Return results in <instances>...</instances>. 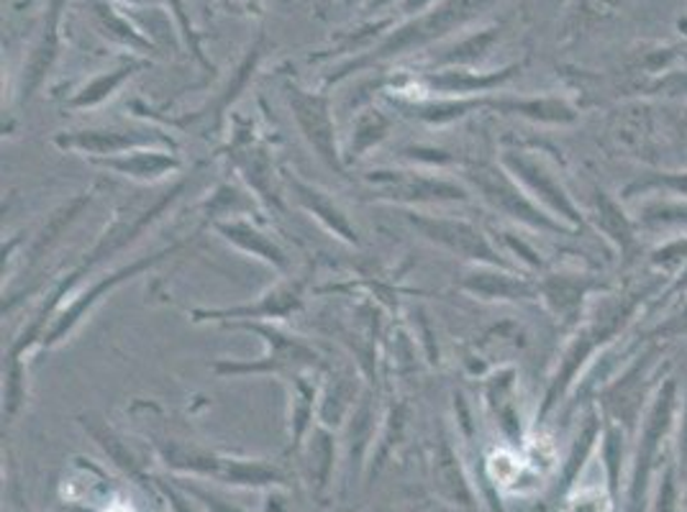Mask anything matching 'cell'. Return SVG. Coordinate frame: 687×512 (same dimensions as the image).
Returning <instances> with one entry per match:
<instances>
[{"label": "cell", "instance_id": "cell-26", "mask_svg": "<svg viewBox=\"0 0 687 512\" xmlns=\"http://www.w3.org/2000/svg\"><path fill=\"white\" fill-rule=\"evenodd\" d=\"M160 490L165 492V498H167V508L172 510V512H198L195 510L190 502H187V492L185 490H179V487L175 484V487H170L167 482H162L160 479Z\"/></svg>", "mask_w": 687, "mask_h": 512}, {"label": "cell", "instance_id": "cell-11", "mask_svg": "<svg viewBox=\"0 0 687 512\" xmlns=\"http://www.w3.org/2000/svg\"><path fill=\"white\" fill-rule=\"evenodd\" d=\"M459 287L480 301H531V297H538V285L528 282L523 274H515L511 266L470 264L462 272Z\"/></svg>", "mask_w": 687, "mask_h": 512}, {"label": "cell", "instance_id": "cell-4", "mask_svg": "<svg viewBox=\"0 0 687 512\" xmlns=\"http://www.w3.org/2000/svg\"><path fill=\"white\" fill-rule=\"evenodd\" d=\"M403 218L424 236L428 243L439 247L449 254L470 264H493V266H511L501 257L493 243L488 241V236L480 231L478 226L462 218H449V216H432V213L421 210H403Z\"/></svg>", "mask_w": 687, "mask_h": 512}, {"label": "cell", "instance_id": "cell-25", "mask_svg": "<svg viewBox=\"0 0 687 512\" xmlns=\"http://www.w3.org/2000/svg\"><path fill=\"white\" fill-rule=\"evenodd\" d=\"M177 487H179V490L187 492V498L198 500L200 505L206 508L208 512H244L241 508L233 505V502L223 500L221 494L210 492V490H206V487H200L198 482H193V479H179Z\"/></svg>", "mask_w": 687, "mask_h": 512}, {"label": "cell", "instance_id": "cell-16", "mask_svg": "<svg viewBox=\"0 0 687 512\" xmlns=\"http://www.w3.org/2000/svg\"><path fill=\"white\" fill-rule=\"evenodd\" d=\"M291 384V448L298 451L303 446V438L310 433V423H314V413L318 405V390L316 384L308 380L306 372L285 377Z\"/></svg>", "mask_w": 687, "mask_h": 512}, {"label": "cell", "instance_id": "cell-20", "mask_svg": "<svg viewBox=\"0 0 687 512\" xmlns=\"http://www.w3.org/2000/svg\"><path fill=\"white\" fill-rule=\"evenodd\" d=\"M588 287L582 285V280L565 277V274H554V277L544 280L538 285V295H544V301L549 303V307L557 315H572L580 311V303Z\"/></svg>", "mask_w": 687, "mask_h": 512}, {"label": "cell", "instance_id": "cell-2", "mask_svg": "<svg viewBox=\"0 0 687 512\" xmlns=\"http://www.w3.org/2000/svg\"><path fill=\"white\" fill-rule=\"evenodd\" d=\"M378 200L408 205H449L467 203V187L457 179L434 175V172L416 170H372L362 177Z\"/></svg>", "mask_w": 687, "mask_h": 512}, {"label": "cell", "instance_id": "cell-10", "mask_svg": "<svg viewBox=\"0 0 687 512\" xmlns=\"http://www.w3.org/2000/svg\"><path fill=\"white\" fill-rule=\"evenodd\" d=\"M54 146L62 152H77L90 156V160H100V156H119L134 149L160 146L177 152V141L165 131H106V129H90V131H69L57 133L54 137Z\"/></svg>", "mask_w": 687, "mask_h": 512}, {"label": "cell", "instance_id": "cell-1", "mask_svg": "<svg viewBox=\"0 0 687 512\" xmlns=\"http://www.w3.org/2000/svg\"><path fill=\"white\" fill-rule=\"evenodd\" d=\"M233 326L252 330L262 336L264 353L254 361H214V372L218 377H247V374H277L291 377L308 372L318 367V353L314 346L301 341L298 336L285 334L283 328L270 326V323H233Z\"/></svg>", "mask_w": 687, "mask_h": 512}, {"label": "cell", "instance_id": "cell-13", "mask_svg": "<svg viewBox=\"0 0 687 512\" xmlns=\"http://www.w3.org/2000/svg\"><path fill=\"white\" fill-rule=\"evenodd\" d=\"M210 226H214V231L221 236L226 243H231L233 249L260 259V262L272 266V270L280 274L291 272V259H287L283 247H280L272 236L264 233L260 226L252 224V220H247L241 216H231V218H216Z\"/></svg>", "mask_w": 687, "mask_h": 512}, {"label": "cell", "instance_id": "cell-24", "mask_svg": "<svg viewBox=\"0 0 687 512\" xmlns=\"http://www.w3.org/2000/svg\"><path fill=\"white\" fill-rule=\"evenodd\" d=\"M598 224L603 226V231L611 236V239H615L619 243H629V226L626 220L621 218L619 208H615V203H611L606 198V193H598Z\"/></svg>", "mask_w": 687, "mask_h": 512}, {"label": "cell", "instance_id": "cell-23", "mask_svg": "<svg viewBox=\"0 0 687 512\" xmlns=\"http://www.w3.org/2000/svg\"><path fill=\"white\" fill-rule=\"evenodd\" d=\"M559 512H613V502L603 484H580L567 494Z\"/></svg>", "mask_w": 687, "mask_h": 512}, {"label": "cell", "instance_id": "cell-18", "mask_svg": "<svg viewBox=\"0 0 687 512\" xmlns=\"http://www.w3.org/2000/svg\"><path fill=\"white\" fill-rule=\"evenodd\" d=\"M513 369H505V372H498L493 380L488 382L486 388V400L490 410H493L498 423L505 436L511 438V444H519L521 440V417L513 407Z\"/></svg>", "mask_w": 687, "mask_h": 512}, {"label": "cell", "instance_id": "cell-14", "mask_svg": "<svg viewBox=\"0 0 687 512\" xmlns=\"http://www.w3.org/2000/svg\"><path fill=\"white\" fill-rule=\"evenodd\" d=\"M90 162L108 172H116V175L134 179V183H160V179H165L183 170V160H179V154L172 152V149H160V146L134 149V152H127L119 156H100V160H90Z\"/></svg>", "mask_w": 687, "mask_h": 512}, {"label": "cell", "instance_id": "cell-9", "mask_svg": "<svg viewBox=\"0 0 687 512\" xmlns=\"http://www.w3.org/2000/svg\"><path fill=\"white\" fill-rule=\"evenodd\" d=\"M501 167L519 183L528 198L549 213V216H561L569 224H580V213H577L572 198H569L565 187L542 162L531 160L523 152H503Z\"/></svg>", "mask_w": 687, "mask_h": 512}, {"label": "cell", "instance_id": "cell-17", "mask_svg": "<svg viewBox=\"0 0 687 512\" xmlns=\"http://www.w3.org/2000/svg\"><path fill=\"white\" fill-rule=\"evenodd\" d=\"M488 106H493L501 110V113L509 116H523L528 121L536 123H572L577 113L567 106L565 100H554V98H503V100H488Z\"/></svg>", "mask_w": 687, "mask_h": 512}, {"label": "cell", "instance_id": "cell-22", "mask_svg": "<svg viewBox=\"0 0 687 512\" xmlns=\"http://www.w3.org/2000/svg\"><path fill=\"white\" fill-rule=\"evenodd\" d=\"M137 67H121L116 69V73H108L103 77H98V80H92L90 85H85V88L77 92V96L69 100V106L73 108H92V106H100L106 98H111L116 90L121 88L123 80L127 77H131V73H134Z\"/></svg>", "mask_w": 687, "mask_h": 512}, {"label": "cell", "instance_id": "cell-8", "mask_svg": "<svg viewBox=\"0 0 687 512\" xmlns=\"http://www.w3.org/2000/svg\"><path fill=\"white\" fill-rule=\"evenodd\" d=\"M634 303L636 301H631L629 305L619 307L615 313L600 315L596 323H590V326H585L580 334H577V338L567 346L565 357H561V361H559V369H557V374H554L549 390H546L542 410H538V417H544L554 405L559 403L561 395H565V390L569 388V384H572L577 372H580V367L590 359V353L598 349V344H603L608 336H613L615 330H619L623 318H626V315L634 311Z\"/></svg>", "mask_w": 687, "mask_h": 512}, {"label": "cell", "instance_id": "cell-3", "mask_svg": "<svg viewBox=\"0 0 687 512\" xmlns=\"http://www.w3.org/2000/svg\"><path fill=\"white\" fill-rule=\"evenodd\" d=\"M465 183H470L475 190L480 193V198L493 205L495 210H501L503 216L513 220H521L538 231H567L559 220H554L542 205H536L528 198V193L515 183V179L503 167H493V164H472L462 172Z\"/></svg>", "mask_w": 687, "mask_h": 512}, {"label": "cell", "instance_id": "cell-6", "mask_svg": "<svg viewBox=\"0 0 687 512\" xmlns=\"http://www.w3.org/2000/svg\"><path fill=\"white\" fill-rule=\"evenodd\" d=\"M306 277H285L275 287L262 293L254 303L233 305V307H198L190 313L195 323H268V320H285L303 307V295H306Z\"/></svg>", "mask_w": 687, "mask_h": 512}, {"label": "cell", "instance_id": "cell-5", "mask_svg": "<svg viewBox=\"0 0 687 512\" xmlns=\"http://www.w3.org/2000/svg\"><path fill=\"white\" fill-rule=\"evenodd\" d=\"M183 243L185 241L172 243L170 249H162V251H157V254L137 259V262H131L127 266H121V270H116L111 274H106V277H100L90 290H83V293L77 295V297H73V301H69L65 307H62V311L54 313V318L50 320V328H46V334L42 338V344H39V349H42V351L54 349V346H57L59 341H65V338L77 328V323H80L85 315L92 311V307H96L100 301H103L108 293H113V290L119 287V285H123V282H127V280H134L142 272L152 270L154 264L162 262V259L170 257V254H175V251L183 247Z\"/></svg>", "mask_w": 687, "mask_h": 512}, {"label": "cell", "instance_id": "cell-7", "mask_svg": "<svg viewBox=\"0 0 687 512\" xmlns=\"http://www.w3.org/2000/svg\"><path fill=\"white\" fill-rule=\"evenodd\" d=\"M287 102H291L293 121L298 126L301 137L306 139V144L314 149L318 160L326 167L347 175V164L337 144V123H334V113L326 96H314L295 85H287Z\"/></svg>", "mask_w": 687, "mask_h": 512}, {"label": "cell", "instance_id": "cell-19", "mask_svg": "<svg viewBox=\"0 0 687 512\" xmlns=\"http://www.w3.org/2000/svg\"><path fill=\"white\" fill-rule=\"evenodd\" d=\"M390 133V121L385 113L380 110H367V113H359L355 126H351V141L344 152V160H359L370 152L372 146H378L382 139H388Z\"/></svg>", "mask_w": 687, "mask_h": 512}, {"label": "cell", "instance_id": "cell-21", "mask_svg": "<svg viewBox=\"0 0 687 512\" xmlns=\"http://www.w3.org/2000/svg\"><path fill=\"white\" fill-rule=\"evenodd\" d=\"M434 467H436V484H439L444 498L455 500V505L457 502H465V505H470L472 492H470V487H467L465 477L459 475L455 451H451L449 444L439 446V454H436Z\"/></svg>", "mask_w": 687, "mask_h": 512}, {"label": "cell", "instance_id": "cell-28", "mask_svg": "<svg viewBox=\"0 0 687 512\" xmlns=\"http://www.w3.org/2000/svg\"><path fill=\"white\" fill-rule=\"evenodd\" d=\"M106 512H134L129 505H123V502H113V505H108Z\"/></svg>", "mask_w": 687, "mask_h": 512}, {"label": "cell", "instance_id": "cell-15", "mask_svg": "<svg viewBox=\"0 0 687 512\" xmlns=\"http://www.w3.org/2000/svg\"><path fill=\"white\" fill-rule=\"evenodd\" d=\"M231 160L241 172V177L257 193V198L268 203L270 208H283V200H280L275 185H272V175L275 172H272V162L268 152H264V146H260L252 139H239L231 152Z\"/></svg>", "mask_w": 687, "mask_h": 512}, {"label": "cell", "instance_id": "cell-12", "mask_svg": "<svg viewBox=\"0 0 687 512\" xmlns=\"http://www.w3.org/2000/svg\"><path fill=\"white\" fill-rule=\"evenodd\" d=\"M283 179H285L287 190H291V195H293V200L298 203L303 210L310 213V216H314L331 236H337L339 241L349 243V247H357L359 231L355 228V224L349 220L347 213H344L339 205L334 203L329 193H324L321 187L306 183V179L295 175V172H283Z\"/></svg>", "mask_w": 687, "mask_h": 512}, {"label": "cell", "instance_id": "cell-27", "mask_svg": "<svg viewBox=\"0 0 687 512\" xmlns=\"http://www.w3.org/2000/svg\"><path fill=\"white\" fill-rule=\"evenodd\" d=\"M585 8H588V13L598 15V19H603V15H611L615 8H621L626 0H582Z\"/></svg>", "mask_w": 687, "mask_h": 512}]
</instances>
